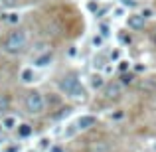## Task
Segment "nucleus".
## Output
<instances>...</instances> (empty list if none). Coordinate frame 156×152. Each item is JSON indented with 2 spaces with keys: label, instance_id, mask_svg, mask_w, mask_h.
Wrapping results in <instances>:
<instances>
[{
  "label": "nucleus",
  "instance_id": "10",
  "mask_svg": "<svg viewBox=\"0 0 156 152\" xmlns=\"http://www.w3.org/2000/svg\"><path fill=\"white\" fill-rule=\"evenodd\" d=\"M0 18L6 24H20V14L18 12H8V14H2Z\"/></svg>",
  "mask_w": 156,
  "mask_h": 152
},
{
  "label": "nucleus",
  "instance_id": "17",
  "mask_svg": "<svg viewBox=\"0 0 156 152\" xmlns=\"http://www.w3.org/2000/svg\"><path fill=\"white\" fill-rule=\"evenodd\" d=\"M129 67H130V63H129V61H121V65H119V69H121V71H126Z\"/></svg>",
  "mask_w": 156,
  "mask_h": 152
},
{
  "label": "nucleus",
  "instance_id": "20",
  "mask_svg": "<svg viewBox=\"0 0 156 152\" xmlns=\"http://www.w3.org/2000/svg\"><path fill=\"white\" fill-rule=\"evenodd\" d=\"M152 150H154V152H156V140H154V142H152Z\"/></svg>",
  "mask_w": 156,
  "mask_h": 152
},
{
  "label": "nucleus",
  "instance_id": "15",
  "mask_svg": "<svg viewBox=\"0 0 156 152\" xmlns=\"http://www.w3.org/2000/svg\"><path fill=\"white\" fill-rule=\"evenodd\" d=\"M93 46H95V48L103 46V36H95V38H93Z\"/></svg>",
  "mask_w": 156,
  "mask_h": 152
},
{
  "label": "nucleus",
  "instance_id": "9",
  "mask_svg": "<svg viewBox=\"0 0 156 152\" xmlns=\"http://www.w3.org/2000/svg\"><path fill=\"white\" fill-rule=\"evenodd\" d=\"M89 85H91V89H101L105 85V81H103V75H91L89 77Z\"/></svg>",
  "mask_w": 156,
  "mask_h": 152
},
{
  "label": "nucleus",
  "instance_id": "22",
  "mask_svg": "<svg viewBox=\"0 0 156 152\" xmlns=\"http://www.w3.org/2000/svg\"><path fill=\"white\" fill-rule=\"evenodd\" d=\"M154 42H156V36H154Z\"/></svg>",
  "mask_w": 156,
  "mask_h": 152
},
{
  "label": "nucleus",
  "instance_id": "14",
  "mask_svg": "<svg viewBox=\"0 0 156 152\" xmlns=\"http://www.w3.org/2000/svg\"><path fill=\"white\" fill-rule=\"evenodd\" d=\"M6 109H8V99L6 97H0V113H4Z\"/></svg>",
  "mask_w": 156,
  "mask_h": 152
},
{
  "label": "nucleus",
  "instance_id": "13",
  "mask_svg": "<svg viewBox=\"0 0 156 152\" xmlns=\"http://www.w3.org/2000/svg\"><path fill=\"white\" fill-rule=\"evenodd\" d=\"M133 79H134L133 75H126V73H122V77H121V83H122V85H130V83H133Z\"/></svg>",
  "mask_w": 156,
  "mask_h": 152
},
{
  "label": "nucleus",
  "instance_id": "5",
  "mask_svg": "<svg viewBox=\"0 0 156 152\" xmlns=\"http://www.w3.org/2000/svg\"><path fill=\"white\" fill-rule=\"evenodd\" d=\"M93 125H95V117L93 115H81L73 126H75V130H89Z\"/></svg>",
  "mask_w": 156,
  "mask_h": 152
},
{
  "label": "nucleus",
  "instance_id": "16",
  "mask_svg": "<svg viewBox=\"0 0 156 152\" xmlns=\"http://www.w3.org/2000/svg\"><path fill=\"white\" fill-rule=\"evenodd\" d=\"M121 4H122V6H129V8H134V6H136V2H134V0H121Z\"/></svg>",
  "mask_w": 156,
  "mask_h": 152
},
{
  "label": "nucleus",
  "instance_id": "18",
  "mask_svg": "<svg viewBox=\"0 0 156 152\" xmlns=\"http://www.w3.org/2000/svg\"><path fill=\"white\" fill-rule=\"evenodd\" d=\"M0 4H2V6H14L16 0H0Z\"/></svg>",
  "mask_w": 156,
  "mask_h": 152
},
{
  "label": "nucleus",
  "instance_id": "11",
  "mask_svg": "<svg viewBox=\"0 0 156 152\" xmlns=\"http://www.w3.org/2000/svg\"><path fill=\"white\" fill-rule=\"evenodd\" d=\"M2 126H4L6 130H12V129H16V126H18V121H16L14 117H6V118L2 121Z\"/></svg>",
  "mask_w": 156,
  "mask_h": 152
},
{
  "label": "nucleus",
  "instance_id": "7",
  "mask_svg": "<svg viewBox=\"0 0 156 152\" xmlns=\"http://www.w3.org/2000/svg\"><path fill=\"white\" fill-rule=\"evenodd\" d=\"M51 59H53L51 51H46V53H44V55H38V57H36L34 65H36V67H48V65L51 63Z\"/></svg>",
  "mask_w": 156,
  "mask_h": 152
},
{
  "label": "nucleus",
  "instance_id": "1",
  "mask_svg": "<svg viewBox=\"0 0 156 152\" xmlns=\"http://www.w3.org/2000/svg\"><path fill=\"white\" fill-rule=\"evenodd\" d=\"M26 46H28V36H26V32H22V30L10 32L2 42V50L6 53H10V55L22 53L26 50Z\"/></svg>",
  "mask_w": 156,
  "mask_h": 152
},
{
  "label": "nucleus",
  "instance_id": "3",
  "mask_svg": "<svg viewBox=\"0 0 156 152\" xmlns=\"http://www.w3.org/2000/svg\"><path fill=\"white\" fill-rule=\"evenodd\" d=\"M24 107L30 115H42L46 111V99H44L42 93L38 91H30L24 99Z\"/></svg>",
  "mask_w": 156,
  "mask_h": 152
},
{
  "label": "nucleus",
  "instance_id": "8",
  "mask_svg": "<svg viewBox=\"0 0 156 152\" xmlns=\"http://www.w3.org/2000/svg\"><path fill=\"white\" fill-rule=\"evenodd\" d=\"M20 79H22V83H34V79H36L34 69H22V73H20Z\"/></svg>",
  "mask_w": 156,
  "mask_h": 152
},
{
  "label": "nucleus",
  "instance_id": "21",
  "mask_svg": "<svg viewBox=\"0 0 156 152\" xmlns=\"http://www.w3.org/2000/svg\"><path fill=\"white\" fill-rule=\"evenodd\" d=\"M0 130H2V125H0Z\"/></svg>",
  "mask_w": 156,
  "mask_h": 152
},
{
  "label": "nucleus",
  "instance_id": "6",
  "mask_svg": "<svg viewBox=\"0 0 156 152\" xmlns=\"http://www.w3.org/2000/svg\"><path fill=\"white\" fill-rule=\"evenodd\" d=\"M146 24V18L142 14H130L129 18H126V26L130 28V30H142Z\"/></svg>",
  "mask_w": 156,
  "mask_h": 152
},
{
  "label": "nucleus",
  "instance_id": "2",
  "mask_svg": "<svg viewBox=\"0 0 156 152\" xmlns=\"http://www.w3.org/2000/svg\"><path fill=\"white\" fill-rule=\"evenodd\" d=\"M59 91L63 93V95L71 97V99H77V101H83L85 97H87V91H85L83 83L73 75H67L59 81Z\"/></svg>",
  "mask_w": 156,
  "mask_h": 152
},
{
  "label": "nucleus",
  "instance_id": "4",
  "mask_svg": "<svg viewBox=\"0 0 156 152\" xmlns=\"http://www.w3.org/2000/svg\"><path fill=\"white\" fill-rule=\"evenodd\" d=\"M122 87H125V85L119 83V81H113V83L105 85V97H109V99H119V97L122 95Z\"/></svg>",
  "mask_w": 156,
  "mask_h": 152
},
{
  "label": "nucleus",
  "instance_id": "12",
  "mask_svg": "<svg viewBox=\"0 0 156 152\" xmlns=\"http://www.w3.org/2000/svg\"><path fill=\"white\" fill-rule=\"evenodd\" d=\"M18 134H20L22 138H28V136L32 134V126L26 125V122H24V125H20V126H18Z\"/></svg>",
  "mask_w": 156,
  "mask_h": 152
},
{
  "label": "nucleus",
  "instance_id": "19",
  "mask_svg": "<svg viewBox=\"0 0 156 152\" xmlns=\"http://www.w3.org/2000/svg\"><path fill=\"white\" fill-rule=\"evenodd\" d=\"M142 16H144V18H152V10H150V8L142 10Z\"/></svg>",
  "mask_w": 156,
  "mask_h": 152
}]
</instances>
